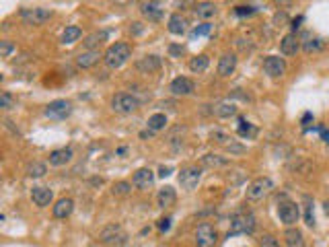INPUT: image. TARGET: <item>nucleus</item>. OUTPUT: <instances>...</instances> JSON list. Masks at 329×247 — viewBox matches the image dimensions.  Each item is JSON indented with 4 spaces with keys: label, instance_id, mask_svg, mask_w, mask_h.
<instances>
[{
    "label": "nucleus",
    "instance_id": "f257e3e1",
    "mask_svg": "<svg viewBox=\"0 0 329 247\" xmlns=\"http://www.w3.org/2000/svg\"><path fill=\"white\" fill-rule=\"evenodd\" d=\"M132 58V46L126 41H117L114 46H109L105 56H103V62H105V66L115 70V68H122L126 62Z\"/></svg>",
    "mask_w": 329,
    "mask_h": 247
},
{
    "label": "nucleus",
    "instance_id": "f03ea898",
    "mask_svg": "<svg viewBox=\"0 0 329 247\" xmlns=\"http://www.w3.org/2000/svg\"><path fill=\"white\" fill-rule=\"evenodd\" d=\"M253 231H255V216H253V212H249V210H239L237 214H232L229 237L251 235Z\"/></svg>",
    "mask_w": 329,
    "mask_h": 247
},
{
    "label": "nucleus",
    "instance_id": "7ed1b4c3",
    "mask_svg": "<svg viewBox=\"0 0 329 247\" xmlns=\"http://www.w3.org/2000/svg\"><path fill=\"white\" fill-rule=\"evenodd\" d=\"M99 241L109 247H122L128 243V233L124 231L122 225H107L99 233Z\"/></svg>",
    "mask_w": 329,
    "mask_h": 247
},
{
    "label": "nucleus",
    "instance_id": "20e7f679",
    "mask_svg": "<svg viewBox=\"0 0 329 247\" xmlns=\"http://www.w3.org/2000/svg\"><path fill=\"white\" fill-rule=\"evenodd\" d=\"M272 190H274V181L270 177H257V179H253L247 185L245 196L251 202H257V200H263Z\"/></svg>",
    "mask_w": 329,
    "mask_h": 247
},
{
    "label": "nucleus",
    "instance_id": "39448f33",
    "mask_svg": "<svg viewBox=\"0 0 329 247\" xmlns=\"http://www.w3.org/2000/svg\"><path fill=\"white\" fill-rule=\"evenodd\" d=\"M51 19V11L43 6H33V8H23L21 11V21L25 25H29V27H39L46 21Z\"/></svg>",
    "mask_w": 329,
    "mask_h": 247
},
{
    "label": "nucleus",
    "instance_id": "423d86ee",
    "mask_svg": "<svg viewBox=\"0 0 329 247\" xmlns=\"http://www.w3.org/2000/svg\"><path fill=\"white\" fill-rule=\"evenodd\" d=\"M140 107V99L130 93H117L111 97V109L117 113H132Z\"/></svg>",
    "mask_w": 329,
    "mask_h": 247
},
{
    "label": "nucleus",
    "instance_id": "0eeeda50",
    "mask_svg": "<svg viewBox=\"0 0 329 247\" xmlns=\"http://www.w3.org/2000/svg\"><path fill=\"white\" fill-rule=\"evenodd\" d=\"M300 216V208L296 202H292L288 198H282L278 202V218L282 220L286 227H292V225H296V220Z\"/></svg>",
    "mask_w": 329,
    "mask_h": 247
},
{
    "label": "nucleus",
    "instance_id": "6e6552de",
    "mask_svg": "<svg viewBox=\"0 0 329 247\" xmlns=\"http://www.w3.org/2000/svg\"><path fill=\"white\" fill-rule=\"evenodd\" d=\"M196 245L197 247H214L216 241H218V233L210 223H202L196 229Z\"/></svg>",
    "mask_w": 329,
    "mask_h": 247
},
{
    "label": "nucleus",
    "instance_id": "1a4fd4ad",
    "mask_svg": "<svg viewBox=\"0 0 329 247\" xmlns=\"http://www.w3.org/2000/svg\"><path fill=\"white\" fill-rule=\"evenodd\" d=\"M43 113L51 120H66L72 113V103L68 99H56V101L48 103V107Z\"/></svg>",
    "mask_w": 329,
    "mask_h": 247
},
{
    "label": "nucleus",
    "instance_id": "9d476101",
    "mask_svg": "<svg viewBox=\"0 0 329 247\" xmlns=\"http://www.w3.org/2000/svg\"><path fill=\"white\" fill-rule=\"evenodd\" d=\"M202 179V169L200 167H183L179 173V185L187 192H192Z\"/></svg>",
    "mask_w": 329,
    "mask_h": 247
},
{
    "label": "nucleus",
    "instance_id": "9b49d317",
    "mask_svg": "<svg viewBox=\"0 0 329 247\" xmlns=\"http://www.w3.org/2000/svg\"><path fill=\"white\" fill-rule=\"evenodd\" d=\"M263 70L270 78H280V76H284V72H286V62H284V58H280V56H267L263 60Z\"/></svg>",
    "mask_w": 329,
    "mask_h": 247
},
{
    "label": "nucleus",
    "instance_id": "f8f14e48",
    "mask_svg": "<svg viewBox=\"0 0 329 247\" xmlns=\"http://www.w3.org/2000/svg\"><path fill=\"white\" fill-rule=\"evenodd\" d=\"M196 89V85L192 78H187V76H177V78H173L171 81V87H169V91L173 95H177V97H187V95H192Z\"/></svg>",
    "mask_w": 329,
    "mask_h": 247
},
{
    "label": "nucleus",
    "instance_id": "ddd939ff",
    "mask_svg": "<svg viewBox=\"0 0 329 247\" xmlns=\"http://www.w3.org/2000/svg\"><path fill=\"white\" fill-rule=\"evenodd\" d=\"M132 183H134V188L140 190V192L150 190L152 183H154V173L148 169V167H144V169H138V171L134 173V177H132Z\"/></svg>",
    "mask_w": 329,
    "mask_h": 247
},
{
    "label": "nucleus",
    "instance_id": "4468645a",
    "mask_svg": "<svg viewBox=\"0 0 329 247\" xmlns=\"http://www.w3.org/2000/svg\"><path fill=\"white\" fill-rule=\"evenodd\" d=\"M31 200L35 206L46 208V206L51 204V200H54V192H51L49 188H43V185H37V188L31 190Z\"/></svg>",
    "mask_w": 329,
    "mask_h": 247
},
{
    "label": "nucleus",
    "instance_id": "2eb2a0df",
    "mask_svg": "<svg viewBox=\"0 0 329 247\" xmlns=\"http://www.w3.org/2000/svg\"><path fill=\"white\" fill-rule=\"evenodd\" d=\"M140 13H142L144 19L157 23V21L163 19V4L159 2V0H148V2H144L140 6Z\"/></svg>",
    "mask_w": 329,
    "mask_h": 247
},
{
    "label": "nucleus",
    "instance_id": "dca6fc26",
    "mask_svg": "<svg viewBox=\"0 0 329 247\" xmlns=\"http://www.w3.org/2000/svg\"><path fill=\"white\" fill-rule=\"evenodd\" d=\"M300 50V41L296 37V33H288L284 35L282 41H280V52L284 56H296Z\"/></svg>",
    "mask_w": 329,
    "mask_h": 247
},
{
    "label": "nucleus",
    "instance_id": "f3484780",
    "mask_svg": "<svg viewBox=\"0 0 329 247\" xmlns=\"http://www.w3.org/2000/svg\"><path fill=\"white\" fill-rule=\"evenodd\" d=\"M235 68H237V56L235 54L227 52V54L220 56V60H218V74L220 76H230L232 72H235Z\"/></svg>",
    "mask_w": 329,
    "mask_h": 247
},
{
    "label": "nucleus",
    "instance_id": "a211bd4d",
    "mask_svg": "<svg viewBox=\"0 0 329 247\" xmlns=\"http://www.w3.org/2000/svg\"><path fill=\"white\" fill-rule=\"evenodd\" d=\"M103 56L99 54V50H89V52H82V54H79V58H76V66L86 70V68H93L97 62L101 60Z\"/></svg>",
    "mask_w": 329,
    "mask_h": 247
},
{
    "label": "nucleus",
    "instance_id": "6ab92c4d",
    "mask_svg": "<svg viewBox=\"0 0 329 247\" xmlns=\"http://www.w3.org/2000/svg\"><path fill=\"white\" fill-rule=\"evenodd\" d=\"M212 113L216 118H232V116H237V105L232 103V101H218V103H214L212 105Z\"/></svg>",
    "mask_w": 329,
    "mask_h": 247
},
{
    "label": "nucleus",
    "instance_id": "aec40b11",
    "mask_svg": "<svg viewBox=\"0 0 329 247\" xmlns=\"http://www.w3.org/2000/svg\"><path fill=\"white\" fill-rule=\"evenodd\" d=\"M136 68L144 74H150V72H157L161 68V58L159 56H144L136 62Z\"/></svg>",
    "mask_w": 329,
    "mask_h": 247
},
{
    "label": "nucleus",
    "instance_id": "412c9836",
    "mask_svg": "<svg viewBox=\"0 0 329 247\" xmlns=\"http://www.w3.org/2000/svg\"><path fill=\"white\" fill-rule=\"evenodd\" d=\"M72 148H58V151H54L49 155V165H54V167H62V165H68L72 161Z\"/></svg>",
    "mask_w": 329,
    "mask_h": 247
},
{
    "label": "nucleus",
    "instance_id": "4be33fe9",
    "mask_svg": "<svg viewBox=\"0 0 329 247\" xmlns=\"http://www.w3.org/2000/svg\"><path fill=\"white\" fill-rule=\"evenodd\" d=\"M175 200H177V194H175V190H173L171 185H164V188H161L159 194H157V204L161 208L173 206V204H175Z\"/></svg>",
    "mask_w": 329,
    "mask_h": 247
},
{
    "label": "nucleus",
    "instance_id": "5701e85b",
    "mask_svg": "<svg viewBox=\"0 0 329 247\" xmlns=\"http://www.w3.org/2000/svg\"><path fill=\"white\" fill-rule=\"evenodd\" d=\"M74 210V200L72 198H60L54 206V216L56 218H68Z\"/></svg>",
    "mask_w": 329,
    "mask_h": 247
},
{
    "label": "nucleus",
    "instance_id": "b1692460",
    "mask_svg": "<svg viewBox=\"0 0 329 247\" xmlns=\"http://www.w3.org/2000/svg\"><path fill=\"white\" fill-rule=\"evenodd\" d=\"M169 31L173 35H183L187 31V21H185V17H181L179 13L175 15H171L169 17Z\"/></svg>",
    "mask_w": 329,
    "mask_h": 247
},
{
    "label": "nucleus",
    "instance_id": "393cba45",
    "mask_svg": "<svg viewBox=\"0 0 329 247\" xmlns=\"http://www.w3.org/2000/svg\"><path fill=\"white\" fill-rule=\"evenodd\" d=\"M216 13H218V8H216L214 2H197V6H196V17L197 19H204V21L214 19Z\"/></svg>",
    "mask_w": 329,
    "mask_h": 247
},
{
    "label": "nucleus",
    "instance_id": "a878e982",
    "mask_svg": "<svg viewBox=\"0 0 329 247\" xmlns=\"http://www.w3.org/2000/svg\"><path fill=\"white\" fill-rule=\"evenodd\" d=\"M187 66L192 72H206L208 66H210V58H208L206 54H200V56H194L192 60L187 62Z\"/></svg>",
    "mask_w": 329,
    "mask_h": 247
},
{
    "label": "nucleus",
    "instance_id": "bb28decb",
    "mask_svg": "<svg viewBox=\"0 0 329 247\" xmlns=\"http://www.w3.org/2000/svg\"><path fill=\"white\" fill-rule=\"evenodd\" d=\"M284 239H286V247H305V239L298 229H286Z\"/></svg>",
    "mask_w": 329,
    "mask_h": 247
},
{
    "label": "nucleus",
    "instance_id": "cd10ccee",
    "mask_svg": "<svg viewBox=\"0 0 329 247\" xmlns=\"http://www.w3.org/2000/svg\"><path fill=\"white\" fill-rule=\"evenodd\" d=\"M81 35H82V29L79 27V25H70V27H66L64 33H62V43L64 46H72L74 41L81 39Z\"/></svg>",
    "mask_w": 329,
    "mask_h": 247
},
{
    "label": "nucleus",
    "instance_id": "c85d7f7f",
    "mask_svg": "<svg viewBox=\"0 0 329 247\" xmlns=\"http://www.w3.org/2000/svg\"><path fill=\"white\" fill-rule=\"evenodd\" d=\"M202 163L206 167H212V169H216V167H224V165H229V159L227 157H220V155H212V153H208L202 157Z\"/></svg>",
    "mask_w": 329,
    "mask_h": 247
},
{
    "label": "nucleus",
    "instance_id": "c756f323",
    "mask_svg": "<svg viewBox=\"0 0 329 247\" xmlns=\"http://www.w3.org/2000/svg\"><path fill=\"white\" fill-rule=\"evenodd\" d=\"M167 126V116L164 113H154V116L148 118V130L150 132H159Z\"/></svg>",
    "mask_w": 329,
    "mask_h": 247
},
{
    "label": "nucleus",
    "instance_id": "7c9ffc66",
    "mask_svg": "<svg viewBox=\"0 0 329 247\" xmlns=\"http://www.w3.org/2000/svg\"><path fill=\"white\" fill-rule=\"evenodd\" d=\"M325 48V41L321 37H313V39H307L302 43V50L307 52V54H313V52H321Z\"/></svg>",
    "mask_w": 329,
    "mask_h": 247
},
{
    "label": "nucleus",
    "instance_id": "2f4dec72",
    "mask_svg": "<svg viewBox=\"0 0 329 247\" xmlns=\"http://www.w3.org/2000/svg\"><path fill=\"white\" fill-rule=\"evenodd\" d=\"M105 39H107V31H97V33H93V35H89V37H86L84 46L89 48V50H93L95 46H99V43H103Z\"/></svg>",
    "mask_w": 329,
    "mask_h": 247
},
{
    "label": "nucleus",
    "instance_id": "473e14b6",
    "mask_svg": "<svg viewBox=\"0 0 329 247\" xmlns=\"http://www.w3.org/2000/svg\"><path fill=\"white\" fill-rule=\"evenodd\" d=\"M239 134L241 136H247V138H253L255 134H257V128L255 126H251V124L249 122H245L243 118H239Z\"/></svg>",
    "mask_w": 329,
    "mask_h": 247
},
{
    "label": "nucleus",
    "instance_id": "72a5a7b5",
    "mask_svg": "<svg viewBox=\"0 0 329 247\" xmlns=\"http://www.w3.org/2000/svg\"><path fill=\"white\" fill-rule=\"evenodd\" d=\"M132 185L134 183H130V181H115L111 192H114V196H128L132 192Z\"/></svg>",
    "mask_w": 329,
    "mask_h": 247
},
{
    "label": "nucleus",
    "instance_id": "f704fd0d",
    "mask_svg": "<svg viewBox=\"0 0 329 247\" xmlns=\"http://www.w3.org/2000/svg\"><path fill=\"white\" fill-rule=\"evenodd\" d=\"M46 171H48L46 163H31V165L27 167V175H29V177H43V175H46Z\"/></svg>",
    "mask_w": 329,
    "mask_h": 247
},
{
    "label": "nucleus",
    "instance_id": "c9c22d12",
    "mask_svg": "<svg viewBox=\"0 0 329 247\" xmlns=\"http://www.w3.org/2000/svg\"><path fill=\"white\" fill-rule=\"evenodd\" d=\"M305 223L307 227H315V212H313V200L305 196Z\"/></svg>",
    "mask_w": 329,
    "mask_h": 247
},
{
    "label": "nucleus",
    "instance_id": "e433bc0d",
    "mask_svg": "<svg viewBox=\"0 0 329 247\" xmlns=\"http://www.w3.org/2000/svg\"><path fill=\"white\" fill-rule=\"evenodd\" d=\"M210 138L214 140V142L222 144V146H227V144L232 142V138L227 134V132H222V130H212V132H210Z\"/></svg>",
    "mask_w": 329,
    "mask_h": 247
},
{
    "label": "nucleus",
    "instance_id": "4c0bfd02",
    "mask_svg": "<svg viewBox=\"0 0 329 247\" xmlns=\"http://www.w3.org/2000/svg\"><path fill=\"white\" fill-rule=\"evenodd\" d=\"M210 31H212V25H210V23H202V25H197V27L192 29V33H189V39L204 37V35H208Z\"/></svg>",
    "mask_w": 329,
    "mask_h": 247
},
{
    "label": "nucleus",
    "instance_id": "58836bf2",
    "mask_svg": "<svg viewBox=\"0 0 329 247\" xmlns=\"http://www.w3.org/2000/svg\"><path fill=\"white\" fill-rule=\"evenodd\" d=\"M15 52V43L13 41H8V39H4V41H0V56L2 58H8Z\"/></svg>",
    "mask_w": 329,
    "mask_h": 247
},
{
    "label": "nucleus",
    "instance_id": "ea45409f",
    "mask_svg": "<svg viewBox=\"0 0 329 247\" xmlns=\"http://www.w3.org/2000/svg\"><path fill=\"white\" fill-rule=\"evenodd\" d=\"M0 107H2V109H11V107H15V99H13V97H11V93H2V95H0Z\"/></svg>",
    "mask_w": 329,
    "mask_h": 247
},
{
    "label": "nucleus",
    "instance_id": "a19ab883",
    "mask_svg": "<svg viewBox=\"0 0 329 247\" xmlns=\"http://www.w3.org/2000/svg\"><path fill=\"white\" fill-rule=\"evenodd\" d=\"M259 247H280V245L274 235H263L262 239H259Z\"/></svg>",
    "mask_w": 329,
    "mask_h": 247
},
{
    "label": "nucleus",
    "instance_id": "79ce46f5",
    "mask_svg": "<svg viewBox=\"0 0 329 247\" xmlns=\"http://www.w3.org/2000/svg\"><path fill=\"white\" fill-rule=\"evenodd\" d=\"M235 15L237 17H251V15H255V8L253 6H237Z\"/></svg>",
    "mask_w": 329,
    "mask_h": 247
},
{
    "label": "nucleus",
    "instance_id": "37998d69",
    "mask_svg": "<svg viewBox=\"0 0 329 247\" xmlns=\"http://www.w3.org/2000/svg\"><path fill=\"white\" fill-rule=\"evenodd\" d=\"M227 151H230V153H235V155H241V153H245V146H241V144H237L235 140H232L230 144H227Z\"/></svg>",
    "mask_w": 329,
    "mask_h": 247
},
{
    "label": "nucleus",
    "instance_id": "c03bdc74",
    "mask_svg": "<svg viewBox=\"0 0 329 247\" xmlns=\"http://www.w3.org/2000/svg\"><path fill=\"white\" fill-rule=\"evenodd\" d=\"M169 229H171V218H169V216L161 218V220H159V231H161V233H167Z\"/></svg>",
    "mask_w": 329,
    "mask_h": 247
},
{
    "label": "nucleus",
    "instance_id": "a18cd8bd",
    "mask_svg": "<svg viewBox=\"0 0 329 247\" xmlns=\"http://www.w3.org/2000/svg\"><path fill=\"white\" fill-rule=\"evenodd\" d=\"M169 52H171L173 56H181V54H183V48H181V46H171Z\"/></svg>",
    "mask_w": 329,
    "mask_h": 247
},
{
    "label": "nucleus",
    "instance_id": "49530a36",
    "mask_svg": "<svg viewBox=\"0 0 329 247\" xmlns=\"http://www.w3.org/2000/svg\"><path fill=\"white\" fill-rule=\"evenodd\" d=\"M171 167H161V169H159V175H161V177H169V175H171Z\"/></svg>",
    "mask_w": 329,
    "mask_h": 247
},
{
    "label": "nucleus",
    "instance_id": "de8ad7c7",
    "mask_svg": "<svg viewBox=\"0 0 329 247\" xmlns=\"http://www.w3.org/2000/svg\"><path fill=\"white\" fill-rule=\"evenodd\" d=\"M319 132H321V138H323V142H329V132L325 128H319Z\"/></svg>",
    "mask_w": 329,
    "mask_h": 247
},
{
    "label": "nucleus",
    "instance_id": "09e8293b",
    "mask_svg": "<svg viewBox=\"0 0 329 247\" xmlns=\"http://www.w3.org/2000/svg\"><path fill=\"white\" fill-rule=\"evenodd\" d=\"M311 120H313V116H311V113H307V116H305V118H302V124H305V126H307V124H309Z\"/></svg>",
    "mask_w": 329,
    "mask_h": 247
},
{
    "label": "nucleus",
    "instance_id": "8fccbe9b",
    "mask_svg": "<svg viewBox=\"0 0 329 247\" xmlns=\"http://www.w3.org/2000/svg\"><path fill=\"white\" fill-rule=\"evenodd\" d=\"M323 210H325V212L329 214V202H325V204H323Z\"/></svg>",
    "mask_w": 329,
    "mask_h": 247
}]
</instances>
